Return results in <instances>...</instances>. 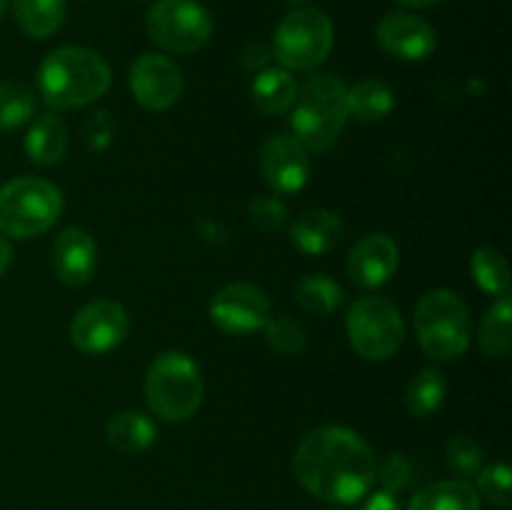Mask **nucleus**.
Instances as JSON below:
<instances>
[{
	"label": "nucleus",
	"instance_id": "f257e3e1",
	"mask_svg": "<svg viewBox=\"0 0 512 510\" xmlns=\"http://www.w3.org/2000/svg\"><path fill=\"white\" fill-rule=\"evenodd\" d=\"M373 448L355 430L323 425L305 435L293 455L298 483L318 500L333 505L358 503L375 480Z\"/></svg>",
	"mask_w": 512,
	"mask_h": 510
},
{
	"label": "nucleus",
	"instance_id": "f03ea898",
	"mask_svg": "<svg viewBox=\"0 0 512 510\" xmlns=\"http://www.w3.org/2000/svg\"><path fill=\"white\" fill-rule=\"evenodd\" d=\"M108 63L83 45H63L45 55L38 70V90L53 110H73L93 105L110 88Z\"/></svg>",
	"mask_w": 512,
	"mask_h": 510
},
{
	"label": "nucleus",
	"instance_id": "7ed1b4c3",
	"mask_svg": "<svg viewBox=\"0 0 512 510\" xmlns=\"http://www.w3.org/2000/svg\"><path fill=\"white\" fill-rule=\"evenodd\" d=\"M290 113V130L313 153H323L338 140L350 118L348 88L333 75H310L298 85Z\"/></svg>",
	"mask_w": 512,
	"mask_h": 510
},
{
	"label": "nucleus",
	"instance_id": "20e7f679",
	"mask_svg": "<svg viewBox=\"0 0 512 510\" xmlns=\"http://www.w3.org/2000/svg\"><path fill=\"white\" fill-rule=\"evenodd\" d=\"M143 393L150 413L165 423H185L203 405L205 380L200 365L183 350H165L150 363Z\"/></svg>",
	"mask_w": 512,
	"mask_h": 510
},
{
	"label": "nucleus",
	"instance_id": "39448f33",
	"mask_svg": "<svg viewBox=\"0 0 512 510\" xmlns=\"http://www.w3.org/2000/svg\"><path fill=\"white\" fill-rule=\"evenodd\" d=\"M415 335L428 358H460L473 340V320H470L468 305L448 288L428 290L415 308Z\"/></svg>",
	"mask_w": 512,
	"mask_h": 510
},
{
	"label": "nucleus",
	"instance_id": "423d86ee",
	"mask_svg": "<svg viewBox=\"0 0 512 510\" xmlns=\"http://www.w3.org/2000/svg\"><path fill=\"white\" fill-rule=\"evenodd\" d=\"M63 213V193L45 178H13L0 188V235L30 240L43 235Z\"/></svg>",
	"mask_w": 512,
	"mask_h": 510
},
{
	"label": "nucleus",
	"instance_id": "0eeeda50",
	"mask_svg": "<svg viewBox=\"0 0 512 510\" xmlns=\"http://www.w3.org/2000/svg\"><path fill=\"white\" fill-rule=\"evenodd\" d=\"M335 43L333 20L320 8H295L273 33V58L285 70H313L328 60Z\"/></svg>",
	"mask_w": 512,
	"mask_h": 510
},
{
	"label": "nucleus",
	"instance_id": "6e6552de",
	"mask_svg": "<svg viewBox=\"0 0 512 510\" xmlns=\"http://www.w3.org/2000/svg\"><path fill=\"white\" fill-rule=\"evenodd\" d=\"M345 333L355 353L365 360H388L405 340V318L393 300L365 295L348 308Z\"/></svg>",
	"mask_w": 512,
	"mask_h": 510
},
{
	"label": "nucleus",
	"instance_id": "1a4fd4ad",
	"mask_svg": "<svg viewBox=\"0 0 512 510\" xmlns=\"http://www.w3.org/2000/svg\"><path fill=\"white\" fill-rule=\"evenodd\" d=\"M150 40L168 53H198L213 38V18L198 0H155L145 15Z\"/></svg>",
	"mask_w": 512,
	"mask_h": 510
},
{
	"label": "nucleus",
	"instance_id": "9d476101",
	"mask_svg": "<svg viewBox=\"0 0 512 510\" xmlns=\"http://www.w3.org/2000/svg\"><path fill=\"white\" fill-rule=\"evenodd\" d=\"M270 298L253 283H230L210 300V320L228 335H253L273 318Z\"/></svg>",
	"mask_w": 512,
	"mask_h": 510
},
{
	"label": "nucleus",
	"instance_id": "9b49d317",
	"mask_svg": "<svg viewBox=\"0 0 512 510\" xmlns=\"http://www.w3.org/2000/svg\"><path fill=\"white\" fill-rule=\"evenodd\" d=\"M128 330V310L118 300H93L70 320V343L85 355H103L118 348Z\"/></svg>",
	"mask_w": 512,
	"mask_h": 510
},
{
	"label": "nucleus",
	"instance_id": "f8f14e48",
	"mask_svg": "<svg viewBox=\"0 0 512 510\" xmlns=\"http://www.w3.org/2000/svg\"><path fill=\"white\" fill-rule=\"evenodd\" d=\"M133 98L148 110H168L183 95V70L163 53H143L128 70Z\"/></svg>",
	"mask_w": 512,
	"mask_h": 510
},
{
	"label": "nucleus",
	"instance_id": "ddd939ff",
	"mask_svg": "<svg viewBox=\"0 0 512 510\" xmlns=\"http://www.w3.org/2000/svg\"><path fill=\"white\" fill-rule=\"evenodd\" d=\"M260 170L275 193L293 195L308 185L310 150L293 133H275L260 150Z\"/></svg>",
	"mask_w": 512,
	"mask_h": 510
},
{
	"label": "nucleus",
	"instance_id": "4468645a",
	"mask_svg": "<svg viewBox=\"0 0 512 510\" xmlns=\"http://www.w3.org/2000/svg\"><path fill=\"white\" fill-rule=\"evenodd\" d=\"M375 38L385 53L398 60H408V63L430 58L438 45L433 25L408 10H393L383 15L375 28Z\"/></svg>",
	"mask_w": 512,
	"mask_h": 510
},
{
	"label": "nucleus",
	"instance_id": "2eb2a0df",
	"mask_svg": "<svg viewBox=\"0 0 512 510\" xmlns=\"http://www.w3.org/2000/svg\"><path fill=\"white\" fill-rule=\"evenodd\" d=\"M398 245L390 235L370 233L353 245L345 263L350 283L360 290H375L388 283L398 270Z\"/></svg>",
	"mask_w": 512,
	"mask_h": 510
},
{
	"label": "nucleus",
	"instance_id": "dca6fc26",
	"mask_svg": "<svg viewBox=\"0 0 512 510\" xmlns=\"http://www.w3.org/2000/svg\"><path fill=\"white\" fill-rule=\"evenodd\" d=\"M50 260H53V270L65 285H80L90 283L98 265V245L95 238L85 228H65L58 238L53 240L50 248Z\"/></svg>",
	"mask_w": 512,
	"mask_h": 510
},
{
	"label": "nucleus",
	"instance_id": "f3484780",
	"mask_svg": "<svg viewBox=\"0 0 512 510\" xmlns=\"http://www.w3.org/2000/svg\"><path fill=\"white\" fill-rule=\"evenodd\" d=\"M345 238V223L338 213L325 208L308 210L290 225V243L303 255H325Z\"/></svg>",
	"mask_w": 512,
	"mask_h": 510
},
{
	"label": "nucleus",
	"instance_id": "a211bd4d",
	"mask_svg": "<svg viewBox=\"0 0 512 510\" xmlns=\"http://www.w3.org/2000/svg\"><path fill=\"white\" fill-rule=\"evenodd\" d=\"M105 440L123 455H140L158 440V425L143 410H120L105 425Z\"/></svg>",
	"mask_w": 512,
	"mask_h": 510
},
{
	"label": "nucleus",
	"instance_id": "6ab92c4d",
	"mask_svg": "<svg viewBox=\"0 0 512 510\" xmlns=\"http://www.w3.org/2000/svg\"><path fill=\"white\" fill-rule=\"evenodd\" d=\"M298 95V83H295L293 73L285 68H263L255 73L253 83H250V100H253L255 110L268 118L275 115H285L295 103Z\"/></svg>",
	"mask_w": 512,
	"mask_h": 510
},
{
	"label": "nucleus",
	"instance_id": "aec40b11",
	"mask_svg": "<svg viewBox=\"0 0 512 510\" xmlns=\"http://www.w3.org/2000/svg\"><path fill=\"white\" fill-rule=\"evenodd\" d=\"M23 145L35 165H55L68 153L70 133L58 115H40L25 133Z\"/></svg>",
	"mask_w": 512,
	"mask_h": 510
},
{
	"label": "nucleus",
	"instance_id": "412c9836",
	"mask_svg": "<svg viewBox=\"0 0 512 510\" xmlns=\"http://www.w3.org/2000/svg\"><path fill=\"white\" fill-rule=\"evenodd\" d=\"M408 510H480V495L465 480H438L420 488Z\"/></svg>",
	"mask_w": 512,
	"mask_h": 510
},
{
	"label": "nucleus",
	"instance_id": "4be33fe9",
	"mask_svg": "<svg viewBox=\"0 0 512 510\" xmlns=\"http://www.w3.org/2000/svg\"><path fill=\"white\" fill-rule=\"evenodd\" d=\"M13 18L28 38H53L65 20V0H10Z\"/></svg>",
	"mask_w": 512,
	"mask_h": 510
},
{
	"label": "nucleus",
	"instance_id": "5701e85b",
	"mask_svg": "<svg viewBox=\"0 0 512 510\" xmlns=\"http://www.w3.org/2000/svg\"><path fill=\"white\" fill-rule=\"evenodd\" d=\"M395 108V93L388 83L378 78H365L348 88V110L350 118L360 123H378L388 118Z\"/></svg>",
	"mask_w": 512,
	"mask_h": 510
},
{
	"label": "nucleus",
	"instance_id": "b1692460",
	"mask_svg": "<svg viewBox=\"0 0 512 510\" xmlns=\"http://www.w3.org/2000/svg\"><path fill=\"white\" fill-rule=\"evenodd\" d=\"M293 295L300 310H305V313L310 315H318V318L335 313L345 300V293L343 288H340L338 280L320 273L300 278L298 283H295Z\"/></svg>",
	"mask_w": 512,
	"mask_h": 510
},
{
	"label": "nucleus",
	"instance_id": "393cba45",
	"mask_svg": "<svg viewBox=\"0 0 512 510\" xmlns=\"http://www.w3.org/2000/svg\"><path fill=\"white\" fill-rule=\"evenodd\" d=\"M445 395H448V380L443 370L425 368L410 378L405 388V408L413 418H430L443 405Z\"/></svg>",
	"mask_w": 512,
	"mask_h": 510
},
{
	"label": "nucleus",
	"instance_id": "a878e982",
	"mask_svg": "<svg viewBox=\"0 0 512 510\" xmlns=\"http://www.w3.org/2000/svg\"><path fill=\"white\" fill-rule=\"evenodd\" d=\"M480 348L490 358H505L512 348V303L510 295L495 298V303L485 310L483 323L478 330Z\"/></svg>",
	"mask_w": 512,
	"mask_h": 510
},
{
	"label": "nucleus",
	"instance_id": "bb28decb",
	"mask_svg": "<svg viewBox=\"0 0 512 510\" xmlns=\"http://www.w3.org/2000/svg\"><path fill=\"white\" fill-rule=\"evenodd\" d=\"M470 273L475 285L490 298H505L510 295V268L505 255L498 248L483 245L470 258Z\"/></svg>",
	"mask_w": 512,
	"mask_h": 510
},
{
	"label": "nucleus",
	"instance_id": "cd10ccee",
	"mask_svg": "<svg viewBox=\"0 0 512 510\" xmlns=\"http://www.w3.org/2000/svg\"><path fill=\"white\" fill-rule=\"evenodd\" d=\"M35 113V95L28 85L0 80V130H15Z\"/></svg>",
	"mask_w": 512,
	"mask_h": 510
},
{
	"label": "nucleus",
	"instance_id": "c85d7f7f",
	"mask_svg": "<svg viewBox=\"0 0 512 510\" xmlns=\"http://www.w3.org/2000/svg\"><path fill=\"white\" fill-rule=\"evenodd\" d=\"M263 330L270 348L278 350L280 355H300L308 348V333H305V328L295 318H288V315L270 318Z\"/></svg>",
	"mask_w": 512,
	"mask_h": 510
},
{
	"label": "nucleus",
	"instance_id": "c756f323",
	"mask_svg": "<svg viewBox=\"0 0 512 510\" xmlns=\"http://www.w3.org/2000/svg\"><path fill=\"white\" fill-rule=\"evenodd\" d=\"M250 223L260 230V233H280L288 225V208L278 195H258L248 203Z\"/></svg>",
	"mask_w": 512,
	"mask_h": 510
},
{
	"label": "nucleus",
	"instance_id": "7c9ffc66",
	"mask_svg": "<svg viewBox=\"0 0 512 510\" xmlns=\"http://www.w3.org/2000/svg\"><path fill=\"white\" fill-rule=\"evenodd\" d=\"M445 460L458 475H475L483 468V450L468 435H453L445 445Z\"/></svg>",
	"mask_w": 512,
	"mask_h": 510
},
{
	"label": "nucleus",
	"instance_id": "2f4dec72",
	"mask_svg": "<svg viewBox=\"0 0 512 510\" xmlns=\"http://www.w3.org/2000/svg\"><path fill=\"white\" fill-rule=\"evenodd\" d=\"M512 473L505 463H493L478 470V490L498 508H510Z\"/></svg>",
	"mask_w": 512,
	"mask_h": 510
},
{
	"label": "nucleus",
	"instance_id": "473e14b6",
	"mask_svg": "<svg viewBox=\"0 0 512 510\" xmlns=\"http://www.w3.org/2000/svg\"><path fill=\"white\" fill-rule=\"evenodd\" d=\"M375 478L380 480L383 490L395 495L408 488L410 478H413V465H410V460L405 455L393 453L383 460L380 468H375Z\"/></svg>",
	"mask_w": 512,
	"mask_h": 510
},
{
	"label": "nucleus",
	"instance_id": "72a5a7b5",
	"mask_svg": "<svg viewBox=\"0 0 512 510\" xmlns=\"http://www.w3.org/2000/svg\"><path fill=\"white\" fill-rule=\"evenodd\" d=\"M83 138L88 143V148L93 150H105L113 143V120L105 110L88 115L83 123Z\"/></svg>",
	"mask_w": 512,
	"mask_h": 510
},
{
	"label": "nucleus",
	"instance_id": "f704fd0d",
	"mask_svg": "<svg viewBox=\"0 0 512 510\" xmlns=\"http://www.w3.org/2000/svg\"><path fill=\"white\" fill-rule=\"evenodd\" d=\"M270 58H273V50L265 43H260V40H253V43L245 45V50L240 53V65H243L248 73H260L263 68H268Z\"/></svg>",
	"mask_w": 512,
	"mask_h": 510
},
{
	"label": "nucleus",
	"instance_id": "c9c22d12",
	"mask_svg": "<svg viewBox=\"0 0 512 510\" xmlns=\"http://www.w3.org/2000/svg\"><path fill=\"white\" fill-rule=\"evenodd\" d=\"M363 510H400V503L395 500L393 493H388V490H378V493H373L365 500Z\"/></svg>",
	"mask_w": 512,
	"mask_h": 510
},
{
	"label": "nucleus",
	"instance_id": "e433bc0d",
	"mask_svg": "<svg viewBox=\"0 0 512 510\" xmlns=\"http://www.w3.org/2000/svg\"><path fill=\"white\" fill-rule=\"evenodd\" d=\"M10 263H13V248H10V240L0 235V278L8 273Z\"/></svg>",
	"mask_w": 512,
	"mask_h": 510
},
{
	"label": "nucleus",
	"instance_id": "4c0bfd02",
	"mask_svg": "<svg viewBox=\"0 0 512 510\" xmlns=\"http://www.w3.org/2000/svg\"><path fill=\"white\" fill-rule=\"evenodd\" d=\"M395 3L403 5V8L420 10V8H433V5H438L440 0H395Z\"/></svg>",
	"mask_w": 512,
	"mask_h": 510
},
{
	"label": "nucleus",
	"instance_id": "58836bf2",
	"mask_svg": "<svg viewBox=\"0 0 512 510\" xmlns=\"http://www.w3.org/2000/svg\"><path fill=\"white\" fill-rule=\"evenodd\" d=\"M5 8H8V0H0V18H3Z\"/></svg>",
	"mask_w": 512,
	"mask_h": 510
},
{
	"label": "nucleus",
	"instance_id": "ea45409f",
	"mask_svg": "<svg viewBox=\"0 0 512 510\" xmlns=\"http://www.w3.org/2000/svg\"><path fill=\"white\" fill-rule=\"evenodd\" d=\"M285 3H293V5H303V3H308V0H285Z\"/></svg>",
	"mask_w": 512,
	"mask_h": 510
}]
</instances>
